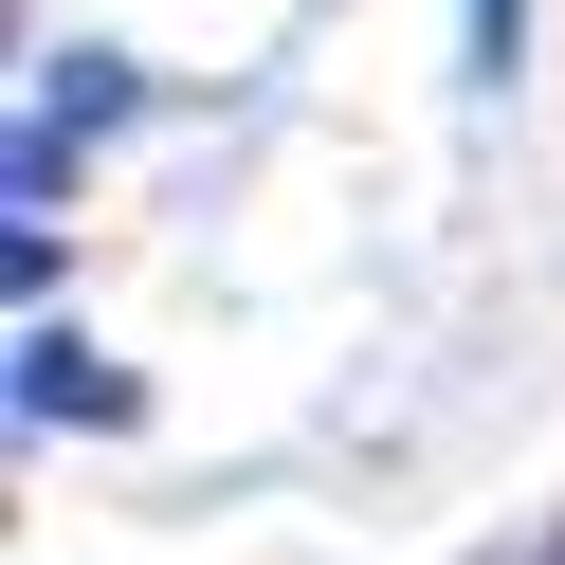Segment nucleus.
Listing matches in <instances>:
<instances>
[{
  "label": "nucleus",
  "instance_id": "f257e3e1",
  "mask_svg": "<svg viewBox=\"0 0 565 565\" xmlns=\"http://www.w3.org/2000/svg\"><path fill=\"white\" fill-rule=\"evenodd\" d=\"M128 110H147V74H128V55H92V38H55V55H38V92H19V147H0V201L38 220L55 164H74L92 128H128Z\"/></svg>",
  "mask_w": 565,
  "mask_h": 565
},
{
  "label": "nucleus",
  "instance_id": "f03ea898",
  "mask_svg": "<svg viewBox=\"0 0 565 565\" xmlns=\"http://www.w3.org/2000/svg\"><path fill=\"white\" fill-rule=\"evenodd\" d=\"M19 419H74V438H128V419H147V383H128V365H92L74 329H19Z\"/></svg>",
  "mask_w": 565,
  "mask_h": 565
},
{
  "label": "nucleus",
  "instance_id": "7ed1b4c3",
  "mask_svg": "<svg viewBox=\"0 0 565 565\" xmlns=\"http://www.w3.org/2000/svg\"><path fill=\"white\" fill-rule=\"evenodd\" d=\"M456 74H475V92L529 74V0H456Z\"/></svg>",
  "mask_w": 565,
  "mask_h": 565
},
{
  "label": "nucleus",
  "instance_id": "20e7f679",
  "mask_svg": "<svg viewBox=\"0 0 565 565\" xmlns=\"http://www.w3.org/2000/svg\"><path fill=\"white\" fill-rule=\"evenodd\" d=\"M475 565H565V529H529V547H475Z\"/></svg>",
  "mask_w": 565,
  "mask_h": 565
}]
</instances>
